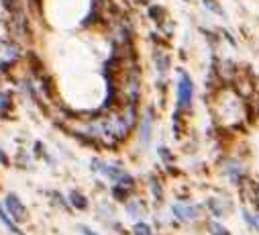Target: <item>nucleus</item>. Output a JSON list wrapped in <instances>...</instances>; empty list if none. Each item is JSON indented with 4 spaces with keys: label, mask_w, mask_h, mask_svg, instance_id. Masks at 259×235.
Returning <instances> with one entry per match:
<instances>
[{
    "label": "nucleus",
    "mask_w": 259,
    "mask_h": 235,
    "mask_svg": "<svg viewBox=\"0 0 259 235\" xmlns=\"http://www.w3.org/2000/svg\"><path fill=\"white\" fill-rule=\"evenodd\" d=\"M15 110V96L11 90L0 88V119H9Z\"/></svg>",
    "instance_id": "nucleus-13"
},
{
    "label": "nucleus",
    "mask_w": 259,
    "mask_h": 235,
    "mask_svg": "<svg viewBox=\"0 0 259 235\" xmlns=\"http://www.w3.org/2000/svg\"><path fill=\"white\" fill-rule=\"evenodd\" d=\"M114 86H116V100L118 104H141L143 98V70L141 64L122 68L114 76Z\"/></svg>",
    "instance_id": "nucleus-2"
},
{
    "label": "nucleus",
    "mask_w": 259,
    "mask_h": 235,
    "mask_svg": "<svg viewBox=\"0 0 259 235\" xmlns=\"http://www.w3.org/2000/svg\"><path fill=\"white\" fill-rule=\"evenodd\" d=\"M0 223H3V225H5L13 235H23V233H21V229H19V227L15 225V221L11 219V215H7V213L3 211V207H0Z\"/></svg>",
    "instance_id": "nucleus-18"
},
{
    "label": "nucleus",
    "mask_w": 259,
    "mask_h": 235,
    "mask_svg": "<svg viewBox=\"0 0 259 235\" xmlns=\"http://www.w3.org/2000/svg\"><path fill=\"white\" fill-rule=\"evenodd\" d=\"M5 29H7V37L21 43L23 47H29L31 43H35V17L29 13L27 7L15 13H9L5 21Z\"/></svg>",
    "instance_id": "nucleus-3"
},
{
    "label": "nucleus",
    "mask_w": 259,
    "mask_h": 235,
    "mask_svg": "<svg viewBox=\"0 0 259 235\" xmlns=\"http://www.w3.org/2000/svg\"><path fill=\"white\" fill-rule=\"evenodd\" d=\"M255 98H257V102H255V114H257V119H259V94Z\"/></svg>",
    "instance_id": "nucleus-28"
},
{
    "label": "nucleus",
    "mask_w": 259,
    "mask_h": 235,
    "mask_svg": "<svg viewBox=\"0 0 259 235\" xmlns=\"http://www.w3.org/2000/svg\"><path fill=\"white\" fill-rule=\"evenodd\" d=\"M208 231H210V235H231V233H229V229H227L225 225L217 223V221L208 223Z\"/></svg>",
    "instance_id": "nucleus-21"
},
{
    "label": "nucleus",
    "mask_w": 259,
    "mask_h": 235,
    "mask_svg": "<svg viewBox=\"0 0 259 235\" xmlns=\"http://www.w3.org/2000/svg\"><path fill=\"white\" fill-rule=\"evenodd\" d=\"M78 229H80V231H82V235H100V233H96V231H94V229H90V227H88V225H80V227H78Z\"/></svg>",
    "instance_id": "nucleus-25"
},
{
    "label": "nucleus",
    "mask_w": 259,
    "mask_h": 235,
    "mask_svg": "<svg viewBox=\"0 0 259 235\" xmlns=\"http://www.w3.org/2000/svg\"><path fill=\"white\" fill-rule=\"evenodd\" d=\"M151 64H153V70L157 74V80L165 86L167 84V74L171 70V53H169L165 43L151 45Z\"/></svg>",
    "instance_id": "nucleus-6"
},
{
    "label": "nucleus",
    "mask_w": 259,
    "mask_h": 235,
    "mask_svg": "<svg viewBox=\"0 0 259 235\" xmlns=\"http://www.w3.org/2000/svg\"><path fill=\"white\" fill-rule=\"evenodd\" d=\"M90 166H92L94 172L106 176V178H108L112 184L133 190V186H135V178H133V176L128 174L126 170H122V168H118V166H114V164H108V162H104V160H92Z\"/></svg>",
    "instance_id": "nucleus-5"
},
{
    "label": "nucleus",
    "mask_w": 259,
    "mask_h": 235,
    "mask_svg": "<svg viewBox=\"0 0 259 235\" xmlns=\"http://www.w3.org/2000/svg\"><path fill=\"white\" fill-rule=\"evenodd\" d=\"M149 188H151V192H153L155 201H161V199H163V188H161V184H159V180H157V178H151Z\"/></svg>",
    "instance_id": "nucleus-23"
},
{
    "label": "nucleus",
    "mask_w": 259,
    "mask_h": 235,
    "mask_svg": "<svg viewBox=\"0 0 259 235\" xmlns=\"http://www.w3.org/2000/svg\"><path fill=\"white\" fill-rule=\"evenodd\" d=\"M171 213H174L176 221H180V223H194L198 219V207L184 205V203H176L171 207Z\"/></svg>",
    "instance_id": "nucleus-10"
},
{
    "label": "nucleus",
    "mask_w": 259,
    "mask_h": 235,
    "mask_svg": "<svg viewBox=\"0 0 259 235\" xmlns=\"http://www.w3.org/2000/svg\"><path fill=\"white\" fill-rule=\"evenodd\" d=\"M70 205L76 207V209H80V211H86V209H88L86 197H84L82 192H78V190H72V192H70Z\"/></svg>",
    "instance_id": "nucleus-16"
},
{
    "label": "nucleus",
    "mask_w": 259,
    "mask_h": 235,
    "mask_svg": "<svg viewBox=\"0 0 259 235\" xmlns=\"http://www.w3.org/2000/svg\"><path fill=\"white\" fill-rule=\"evenodd\" d=\"M143 211H145V207H143V203L137 201V199H131V201L126 203V213L131 215V217H141Z\"/></svg>",
    "instance_id": "nucleus-19"
},
{
    "label": "nucleus",
    "mask_w": 259,
    "mask_h": 235,
    "mask_svg": "<svg viewBox=\"0 0 259 235\" xmlns=\"http://www.w3.org/2000/svg\"><path fill=\"white\" fill-rule=\"evenodd\" d=\"M0 164H5V166L9 164V155H7V151L3 147H0Z\"/></svg>",
    "instance_id": "nucleus-26"
},
{
    "label": "nucleus",
    "mask_w": 259,
    "mask_h": 235,
    "mask_svg": "<svg viewBox=\"0 0 259 235\" xmlns=\"http://www.w3.org/2000/svg\"><path fill=\"white\" fill-rule=\"evenodd\" d=\"M133 233H135V235H155L153 229H151L147 223H143V221H139V223L133 227Z\"/></svg>",
    "instance_id": "nucleus-22"
},
{
    "label": "nucleus",
    "mask_w": 259,
    "mask_h": 235,
    "mask_svg": "<svg viewBox=\"0 0 259 235\" xmlns=\"http://www.w3.org/2000/svg\"><path fill=\"white\" fill-rule=\"evenodd\" d=\"M145 17L157 27V25H161V23L167 19V11H165V7L159 5V3H149V5L145 7Z\"/></svg>",
    "instance_id": "nucleus-12"
},
{
    "label": "nucleus",
    "mask_w": 259,
    "mask_h": 235,
    "mask_svg": "<svg viewBox=\"0 0 259 235\" xmlns=\"http://www.w3.org/2000/svg\"><path fill=\"white\" fill-rule=\"evenodd\" d=\"M210 112H212L214 123L227 131L241 129L249 121H253V116H257L251 100L241 96L229 84L210 92Z\"/></svg>",
    "instance_id": "nucleus-1"
},
{
    "label": "nucleus",
    "mask_w": 259,
    "mask_h": 235,
    "mask_svg": "<svg viewBox=\"0 0 259 235\" xmlns=\"http://www.w3.org/2000/svg\"><path fill=\"white\" fill-rule=\"evenodd\" d=\"M184 125H186V119H184V112L180 110H174V135L176 137H182L184 135Z\"/></svg>",
    "instance_id": "nucleus-17"
},
{
    "label": "nucleus",
    "mask_w": 259,
    "mask_h": 235,
    "mask_svg": "<svg viewBox=\"0 0 259 235\" xmlns=\"http://www.w3.org/2000/svg\"><path fill=\"white\" fill-rule=\"evenodd\" d=\"M159 158L165 162V164H171L174 162V153H171V149L169 147H165V145H159Z\"/></svg>",
    "instance_id": "nucleus-24"
},
{
    "label": "nucleus",
    "mask_w": 259,
    "mask_h": 235,
    "mask_svg": "<svg viewBox=\"0 0 259 235\" xmlns=\"http://www.w3.org/2000/svg\"><path fill=\"white\" fill-rule=\"evenodd\" d=\"M200 3L204 5V9H206L210 15L221 17V19H225V17H227V13H225V9H223V5L219 3V0H200Z\"/></svg>",
    "instance_id": "nucleus-15"
},
{
    "label": "nucleus",
    "mask_w": 259,
    "mask_h": 235,
    "mask_svg": "<svg viewBox=\"0 0 259 235\" xmlns=\"http://www.w3.org/2000/svg\"><path fill=\"white\" fill-rule=\"evenodd\" d=\"M243 219H245V223H247L253 231L259 233V221H257V215H253V213H249L247 209H243Z\"/></svg>",
    "instance_id": "nucleus-20"
},
{
    "label": "nucleus",
    "mask_w": 259,
    "mask_h": 235,
    "mask_svg": "<svg viewBox=\"0 0 259 235\" xmlns=\"http://www.w3.org/2000/svg\"><path fill=\"white\" fill-rule=\"evenodd\" d=\"M221 170H223V174L227 176V178L237 186L247 180V172H249L247 164L237 155H225L223 162H221Z\"/></svg>",
    "instance_id": "nucleus-9"
},
{
    "label": "nucleus",
    "mask_w": 259,
    "mask_h": 235,
    "mask_svg": "<svg viewBox=\"0 0 259 235\" xmlns=\"http://www.w3.org/2000/svg\"><path fill=\"white\" fill-rule=\"evenodd\" d=\"M212 68L219 74L221 82L223 84H229V86H233V82L237 80V76L243 70L235 60H231V57H227V55H219V53L212 57Z\"/></svg>",
    "instance_id": "nucleus-8"
},
{
    "label": "nucleus",
    "mask_w": 259,
    "mask_h": 235,
    "mask_svg": "<svg viewBox=\"0 0 259 235\" xmlns=\"http://www.w3.org/2000/svg\"><path fill=\"white\" fill-rule=\"evenodd\" d=\"M3 80H5V72L0 70V86H3Z\"/></svg>",
    "instance_id": "nucleus-29"
},
{
    "label": "nucleus",
    "mask_w": 259,
    "mask_h": 235,
    "mask_svg": "<svg viewBox=\"0 0 259 235\" xmlns=\"http://www.w3.org/2000/svg\"><path fill=\"white\" fill-rule=\"evenodd\" d=\"M174 92H176V110H180V112H184V114L190 112L192 106H194L196 86H194L192 76H190L184 68H178V78H176Z\"/></svg>",
    "instance_id": "nucleus-4"
},
{
    "label": "nucleus",
    "mask_w": 259,
    "mask_h": 235,
    "mask_svg": "<svg viewBox=\"0 0 259 235\" xmlns=\"http://www.w3.org/2000/svg\"><path fill=\"white\" fill-rule=\"evenodd\" d=\"M5 207H7V211H9V215L13 217V221H25L27 219V209L23 207V203L19 201V197L17 194H7L5 197Z\"/></svg>",
    "instance_id": "nucleus-11"
},
{
    "label": "nucleus",
    "mask_w": 259,
    "mask_h": 235,
    "mask_svg": "<svg viewBox=\"0 0 259 235\" xmlns=\"http://www.w3.org/2000/svg\"><path fill=\"white\" fill-rule=\"evenodd\" d=\"M153 127H155V108L147 104L139 112V123H137V141L141 147H149L153 139Z\"/></svg>",
    "instance_id": "nucleus-7"
},
{
    "label": "nucleus",
    "mask_w": 259,
    "mask_h": 235,
    "mask_svg": "<svg viewBox=\"0 0 259 235\" xmlns=\"http://www.w3.org/2000/svg\"><path fill=\"white\" fill-rule=\"evenodd\" d=\"M131 3H135V5H143V7H147V5H149V0H131Z\"/></svg>",
    "instance_id": "nucleus-27"
},
{
    "label": "nucleus",
    "mask_w": 259,
    "mask_h": 235,
    "mask_svg": "<svg viewBox=\"0 0 259 235\" xmlns=\"http://www.w3.org/2000/svg\"><path fill=\"white\" fill-rule=\"evenodd\" d=\"M208 209H210V213L214 217H223L227 211H231V203H229V199L227 201L225 199H210L208 201Z\"/></svg>",
    "instance_id": "nucleus-14"
}]
</instances>
